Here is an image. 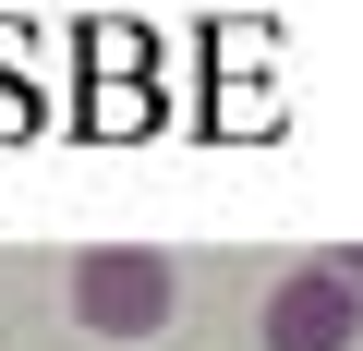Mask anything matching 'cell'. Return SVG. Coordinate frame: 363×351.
Masks as SVG:
<instances>
[{"mask_svg":"<svg viewBox=\"0 0 363 351\" xmlns=\"http://www.w3.org/2000/svg\"><path fill=\"white\" fill-rule=\"evenodd\" d=\"M61 279H73V315H85L97 339H157V327L182 315V267H169L157 243H85Z\"/></svg>","mask_w":363,"mask_h":351,"instance_id":"cell-1","label":"cell"},{"mask_svg":"<svg viewBox=\"0 0 363 351\" xmlns=\"http://www.w3.org/2000/svg\"><path fill=\"white\" fill-rule=\"evenodd\" d=\"M327 267H339V279H351V291H363V255H327Z\"/></svg>","mask_w":363,"mask_h":351,"instance_id":"cell-3","label":"cell"},{"mask_svg":"<svg viewBox=\"0 0 363 351\" xmlns=\"http://www.w3.org/2000/svg\"><path fill=\"white\" fill-rule=\"evenodd\" d=\"M351 339H363V291H351L327 255L267 291V351H351Z\"/></svg>","mask_w":363,"mask_h":351,"instance_id":"cell-2","label":"cell"}]
</instances>
